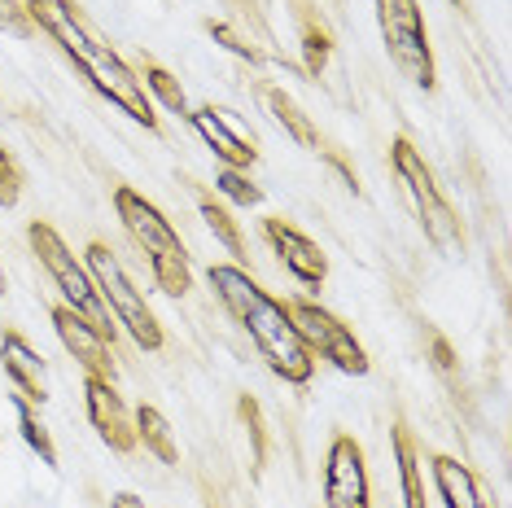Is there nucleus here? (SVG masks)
<instances>
[{
	"label": "nucleus",
	"mask_w": 512,
	"mask_h": 508,
	"mask_svg": "<svg viewBox=\"0 0 512 508\" xmlns=\"http://www.w3.org/2000/svg\"><path fill=\"white\" fill-rule=\"evenodd\" d=\"M145 97H154L158 106H167L171 114H184V119H189V101H184V88L176 84V75L171 71H162L158 62H149L145 66Z\"/></svg>",
	"instance_id": "obj_20"
},
{
	"label": "nucleus",
	"mask_w": 512,
	"mask_h": 508,
	"mask_svg": "<svg viewBox=\"0 0 512 508\" xmlns=\"http://www.w3.org/2000/svg\"><path fill=\"white\" fill-rule=\"evenodd\" d=\"M0 27H5V31H18V36H31L27 9H18V0H0Z\"/></svg>",
	"instance_id": "obj_27"
},
{
	"label": "nucleus",
	"mask_w": 512,
	"mask_h": 508,
	"mask_svg": "<svg viewBox=\"0 0 512 508\" xmlns=\"http://www.w3.org/2000/svg\"><path fill=\"white\" fill-rule=\"evenodd\" d=\"M114 211H119L123 228L132 233V241L149 259V272H154L158 290L171 294V298L189 294L193 290V263H189L184 241L176 237V228H171V219L162 215L154 202H145L132 184H119V189H114Z\"/></svg>",
	"instance_id": "obj_3"
},
{
	"label": "nucleus",
	"mask_w": 512,
	"mask_h": 508,
	"mask_svg": "<svg viewBox=\"0 0 512 508\" xmlns=\"http://www.w3.org/2000/svg\"><path fill=\"white\" fill-rule=\"evenodd\" d=\"M197 211H202V224L215 233V241L228 250V259H232V263L246 259V241H241V233H237V219L228 215V206H219V202H202Z\"/></svg>",
	"instance_id": "obj_19"
},
{
	"label": "nucleus",
	"mask_w": 512,
	"mask_h": 508,
	"mask_svg": "<svg viewBox=\"0 0 512 508\" xmlns=\"http://www.w3.org/2000/svg\"><path fill=\"white\" fill-rule=\"evenodd\" d=\"M259 101H267V110H272V119L281 123V132L289 136V141H298L302 149H311V154H320V158H329L333 149L320 141V132H316V123L302 114V106L289 92H281L276 84H259Z\"/></svg>",
	"instance_id": "obj_15"
},
{
	"label": "nucleus",
	"mask_w": 512,
	"mask_h": 508,
	"mask_svg": "<svg viewBox=\"0 0 512 508\" xmlns=\"http://www.w3.org/2000/svg\"><path fill=\"white\" fill-rule=\"evenodd\" d=\"M377 22H381V40H386L394 71L412 79L421 92H434L438 66H434V49L425 40L421 5L416 0H377Z\"/></svg>",
	"instance_id": "obj_7"
},
{
	"label": "nucleus",
	"mask_w": 512,
	"mask_h": 508,
	"mask_svg": "<svg viewBox=\"0 0 512 508\" xmlns=\"http://www.w3.org/2000/svg\"><path fill=\"white\" fill-rule=\"evenodd\" d=\"M237 412H241V421H246V438H250V460H254V473H259V469L267 465V425H263V412H259V403H254L250 395H241Z\"/></svg>",
	"instance_id": "obj_22"
},
{
	"label": "nucleus",
	"mask_w": 512,
	"mask_h": 508,
	"mask_svg": "<svg viewBox=\"0 0 512 508\" xmlns=\"http://www.w3.org/2000/svg\"><path fill=\"white\" fill-rule=\"evenodd\" d=\"M215 184H219V193H224L228 202H237V206H259V202H263V189H259V184H254V180L246 176V171L219 167Z\"/></svg>",
	"instance_id": "obj_23"
},
{
	"label": "nucleus",
	"mask_w": 512,
	"mask_h": 508,
	"mask_svg": "<svg viewBox=\"0 0 512 508\" xmlns=\"http://www.w3.org/2000/svg\"><path fill=\"white\" fill-rule=\"evenodd\" d=\"M211 285H215L219 303H224L232 316H237V325L250 333V342H254V351L263 355V364L281 381H289V386H307L311 373H316V355H311L307 342L298 338L294 320H289V307L281 298L259 290V281H254L246 268H237V263H215Z\"/></svg>",
	"instance_id": "obj_2"
},
{
	"label": "nucleus",
	"mask_w": 512,
	"mask_h": 508,
	"mask_svg": "<svg viewBox=\"0 0 512 508\" xmlns=\"http://www.w3.org/2000/svg\"><path fill=\"white\" fill-rule=\"evenodd\" d=\"M434 482L447 508H491V500L482 495V482L456 456H434Z\"/></svg>",
	"instance_id": "obj_16"
},
{
	"label": "nucleus",
	"mask_w": 512,
	"mask_h": 508,
	"mask_svg": "<svg viewBox=\"0 0 512 508\" xmlns=\"http://www.w3.org/2000/svg\"><path fill=\"white\" fill-rule=\"evenodd\" d=\"M434 360H438L442 368H456V360H451V346L442 342V338H434Z\"/></svg>",
	"instance_id": "obj_28"
},
{
	"label": "nucleus",
	"mask_w": 512,
	"mask_h": 508,
	"mask_svg": "<svg viewBox=\"0 0 512 508\" xmlns=\"http://www.w3.org/2000/svg\"><path fill=\"white\" fill-rule=\"evenodd\" d=\"M22 9H27L31 27H40L44 36H49L57 49L66 53V62H71L75 71L110 101V106H119L123 114H132L141 127H158L154 101L145 97L136 71L110 49V44H101L97 36H92L71 0H27Z\"/></svg>",
	"instance_id": "obj_1"
},
{
	"label": "nucleus",
	"mask_w": 512,
	"mask_h": 508,
	"mask_svg": "<svg viewBox=\"0 0 512 508\" xmlns=\"http://www.w3.org/2000/svg\"><path fill=\"white\" fill-rule=\"evenodd\" d=\"M324 504L329 508H372L368 465L351 434H337L324 460Z\"/></svg>",
	"instance_id": "obj_9"
},
{
	"label": "nucleus",
	"mask_w": 512,
	"mask_h": 508,
	"mask_svg": "<svg viewBox=\"0 0 512 508\" xmlns=\"http://www.w3.org/2000/svg\"><path fill=\"white\" fill-rule=\"evenodd\" d=\"M451 5H456V9H460V5H464V0H451Z\"/></svg>",
	"instance_id": "obj_31"
},
{
	"label": "nucleus",
	"mask_w": 512,
	"mask_h": 508,
	"mask_svg": "<svg viewBox=\"0 0 512 508\" xmlns=\"http://www.w3.org/2000/svg\"><path fill=\"white\" fill-rule=\"evenodd\" d=\"M84 408H88L92 430L101 434V443H106L110 452H119V456L132 452L136 447V421H132V412H127L123 395L114 390V381L84 373Z\"/></svg>",
	"instance_id": "obj_10"
},
{
	"label": "nucleus",
	"mask_w": 512,
	"mask_h": 508,
	"mask_svg": "<svg viewBox=\"0 0 512 508\" xmlns=\"http://www.w3.org/2000/svg\"><path fill=\"white\" fill-rule=\"evenodd\" d=\"M263 237L272 241L276 259L285 263V272L298 276V285L320 290L324 276H329V254H324L316 241H311L307 233H298L294 224H285V219H263Z\"/></svg>",
	"instance_id": "obj_11"
},
{
	"label": "nucleus",
	"mask_w": 512,
	"mask_h": 508,
	"mask_svg": "<svg viewBox=\"0 0 512 508\" xmlns=\"http://www.w3.org/2000/svg\"><path fill=\"white\" fill-rule=\"evenodd\" d=\"M189 123L193 132L206 141V149L219 158V167H232V171H250L254 163H259V149L241 145L237 136L228 132L224 123H219V110L215 106H202V110H189Z\"/></svg>",
	"instance_id": "obj_14"
},
{
	"label": "nucleus",
	"mask_w": 512,
	"mask_h": 508,
	"mask_svg": "<svg viewBox=\"0 0 512 508\" xmlns=\"http://www.w3.org/2000/svg\"><path fill=\"white\" fill-rule=\"evenodd\" d=\"M136 443H145L149 447V456L154 460H162V465H176L180 460V447H176V438H171V425H167V417H162L158 408H136Z\"/></svg>",
	"instance_id": "obj_18"
},
{
	"label": "nucleus",
	"mask_w": 512,
	"mask_h": 508,
	"mask_svg": "<svg viewBox=\"0 0 512 508\" xmlns=\"http://www.w3.org/2000/svg\"><path fill=\"white\" fill-rule=\"evenodd\" d=\"M206 31H211V36H215L219 44H224V49H232V53H237L241 62H263V53H259V49H250V44L241 40V36H237V31H232V27H224V22H211V27H206Z\"/></svg>",
	"instance_id": "obj_25"
},
{
	"label": "nucleus",
	"mask_w": 512,
	"mask_h": 508,
	"mask_svg": "<svg viewBox=\"0 0 512 508\" xmlns=\"http://www.w3.org/2000/svg\"><path fill=\"white\" fill-rule=\"evenodd\" d=\"M14 412H18V434L31 443V452H36L44 465H57V447H53V434L44 430V421L36 417V408L31 403H22V399H14Z\"/></svg>",
	"instance_id": "obj_21"
},
{
	"label": "nucleus",
	"mask_w": 512,
	"mask_h": 508,
	"mask_svg": "<svg viewBox=\"0 0 512 508\" xmlns=\"http://www.w3.org/2000/svg\"><path fill=\"white\" fill-rule=\"evenodd\" d=\"M390 163H394V176H399V184L407 189V198H412V206H416V219H421L425 237L434 241L442 254H460V246H464L460 219H456V211H451V202L442 198L438 180L429 176L425 158L416 154V145L407 141V136H394Z\"/></svg>",
	"instance_id": "obj_6"
},
{
	"label": "nucleus",
	"mask_w": 512,
	"mask_h": 508,
	"mask_svg": "<svg viewBox=\"0 0 512 508\" xmlns=\"http://www.w3.org/2000/svg\"><path fill=\"white\" fill-rule=\"evenodd\" d=\"M53 329H57V338H62V346L75 355L79 364H84V373L88 377H106L114 381V355H110V342L101 338L97 329L88 325L79 311L71 307H53Z\"/></svg>",
	"instance_id": "obj_13"
},
{
	"label": "nucleus",
	"mask_w": 512,
	"mask_h": 508,
	"mask_svg": "<svg viewBox=\"0 0 512 508\" xmlns=\"http://www.w3.org/2000/svg\"><path fill=\"white\" fill-rule=\"evenodd\" d=\"M394 443V460H399V487H403V508H429L425 504V487H421V460H416V438L412 430L399 421L390 430Z\"/></svg>",
	"instance_id": "obj_17"
},
{
	"label": "nucleus",
	"mask_w": 512,
	"mask_h": 508,
	"mask_svg": "<svg viewBox=\"0 0 512 508\" xmlns=\"http://www.w3.org/2000/svg\"><path fill=\"white\" fill-rule=\"evenodd\" d=\"M0 298H5V268H0Z\"/></svg>",
	"instance_id": "obj_30"
},
{
	"label": "nucleus",
	"mask_w": 512,
	"mask_h": 508,
	"mask_svg": "<svg viewBox=\"0 0 512 508\" xmlns=\"http://www.w3.org/2000/svg\"><path fill=\"white\" fill-rule=\"evenodd\" d=\"M302 49H307V71H311V75H320V71H324V57H329V36L311 27V31H307V40H302Z\"/></svg>",
	"instance_id": "obj_26"
},
{
	"label": "nucleus",
	"mask_w": 512,
	"mask_h": 508,
	"mask_svg": "<svg viewBox=\"0 0 512 508\" xmlns=\"http://www.w3.org/2000/svg\"><path fill=\"white\" fill-rule=\"evenodd\" d=\"M0 364H5V377L14 381V399L31 403V408L49 403V364L18 329L0 333Z\"/></svg>",
	"instance_id": "obj_12"
},
{
	"label": "nucleus",
	"mask_w": 512,
	"mask_h": 508,
	"mask_svg": "<svg viewBox=\"0 0 512 508\" xmlns=\"http://www.w3.org/2000/svg\"><path fill=\"white\" fill-rule=\"evenodd\" d=\"M22 198V171L9 158V149H0V206H18Z\"/></svg>",
	"instance_id": "obj_24"
},
{
	"label": "nucleus",
	"mask_w": 512,
	"mask_h": 508,
	"mask_svg": "<svg viewBox=\"0 0 512 508\" xmlns=\"http://www.w3.org/2000/svg\"><path fill=\"white\" fill-rule=\"evenodd\" d=\"M27 241H31V254L40 259V268L53 276V285L62 290L66 298V307L79 311V316L88 320L92 329L101 333L106 342L119 338V325L110 320V311L106 303H101V294H97V281H92V272L84 268V263L71 254V246L62 241V233H57L53 224H44V219H36V224L27 228Z\"/></svg>",
	"instance_id": "obj_4"
},
{
	"label": "nucleus",
	"mask_w": 512,
	"mask_h": 508,
	"mask_svg": "<svg viewBox=\"0 0 512 508\" xmlns=\"http://www.w3.org/2000/svg\"><path fill=\"white\" fill-rule=\"evenodd\" d=\"M110 508H145V504L136 500L132 491H119V495H114V504H110Z\"/></svg>",
	"instance_id": "obj_29"
},
{
	"label": "nucleus",
	"mask_w": 512,
	"mask_h": 508,
	"mask_svg": "<svg viewBox=\"0 0 512 508\" xmlns=\"http://www.w3.org/2000/svg\"><path fill=\"white\" fill-rule=\"evenodd\" d=\"M84 268L92 272V281H97V294H101V303H106L114 325H123L127 338L141 346V351H149V355L162 351V342L167 338H162L158 316L149 311V303L141 298V290L132 285V276L123 272V263L114 259V250L106 246V241H92Z\"/></svg>",
	"instance_id": "obj_5"
},
{
	"label": "nucleus",
	"mask_w": 512,
	"mask_h": 508,
	"mask_svg": "<svg viewBox=\"0 0 512 508\" xmlns=\"http://www.w3.org/2000/svg\"><path fill=\"white\" fill-rule=\"evenodd\" d=\"M289 307V320H294V329H298V338L307 342V351L316 355V360H329L337 373H346V377H364L372 360L364 355V346L355 342V333L342 325V320L333 316V311H324L316 303H285Z\"/></svg>",
	"instance_id": "obj_8"
}]
</instances>
